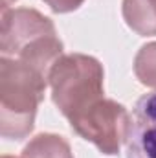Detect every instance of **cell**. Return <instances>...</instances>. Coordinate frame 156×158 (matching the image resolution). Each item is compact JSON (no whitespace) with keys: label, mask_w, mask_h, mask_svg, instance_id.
Returning <instances> with one entry per match:
<instances>
[{"label":"cell","mask_w":156,"mask_h":158,"mask_svg":"<svg viewBox=\"0 0 156 158\" xmlns=\"http://www.w3.org/2000/svg\"><path fill=\"white\" fill-rule=\"evenodd\" d=\"M127 158H156V90L143 94L130 114Z\"/></svg>","instance_id":"1"}]
</instances>
